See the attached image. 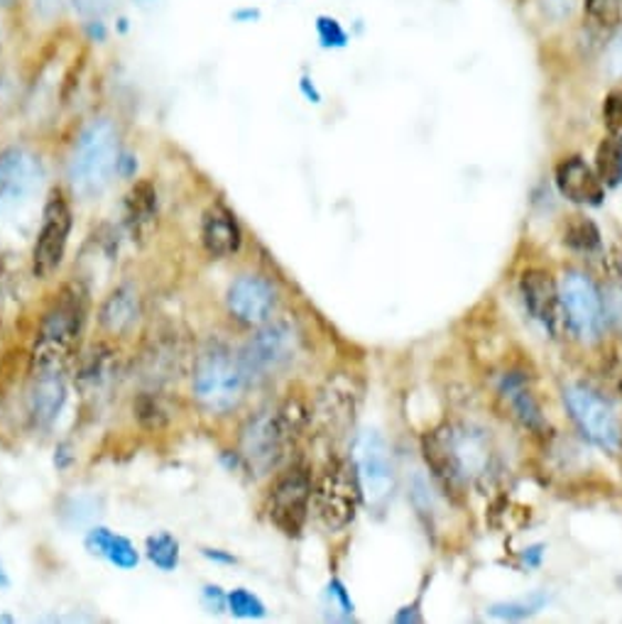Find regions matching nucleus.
Masks as SVG:
<instances>
[{
    "mask_svg": "<svg viewBox=\"0 0 622 624\" xmlns=\"http://www.w3.org/2000/svg\"><path fill=\"white\" fill-rule=\"evenodd\" d=\"M422 454L452 497H460L468 488H486L498 476V450L488 431L476 424L444 422L424 434Z\"/></svg>",
    "mask_w": 622,
    "mask_h": 624,
    "instance_id": "nucleus-1",
    "label": "nucleus"
},
{
    "mask_svg": "<svg viewBox=\"0 0 622 624\" xmlns=\"http://www.w3.org/2000/svg\"><path fill=\"white\" fill-rule=\"evenodd\" d=\"M89 319V292L82 282H64L42 309L28 351V375L66 373L79 357Z\"/></svg>",
    "mask_w": 622,
    "mask_h": 624,
    "instance_id": "nucleus-2",
    "label": "nucleus"
},
{
    "mask_svg": "<svg viewBox=\"0 0 622 624\" xmlns=\"http://www.w3.org/2000/svg\"><path fill=\"white\" fill-rule=\"evenodd\" d=\"M309 431V407L299 399H284L278 407L250 414L238 431V458L250 476L265 478L284 468L287 458Z\"/></svg>",
    "mask_w": 622,
    "mask_h": 624,
    "instance_id": "nucleus-3",
    "label": "nucleus"
},
{
    "mask_svg": "<svg viewBox=\"0 0 622 624\" xmlns=\"http://www.w3.org/2000/svg\"><path fill=\"white\" fill-rule=\"evenodd\" d=\"M189 379L197 407L211 416L236 412L243 404L252 383L243 357L224 341H206L194 353Z\"/></svg>",
    "mask_w": 622,
    "mask_h": 624,
    "instance_id": "nucleus-4",
    "label": "nucleus"
},
{
    "mask_svg": "<svg viewBox=\"0 0 622 624\" xmlns=\"http://www.w3.org/2000/svg\"><path fill=\"white\" fill-rule=\"evenodd\" d=\"M121 153V131L113 118L99 115L79 131L66 165L69 187L79 199H99L111 187Z\"/></svg>",
    "mask_w": 622,
    "mask_h": 624,
    "instance_id": "nucleus-5",
    "label": "nucleus"
},
{
    "mask_svg": "<svg viewBox=\"0 0 622 624\" xmlns=\"http://www.w3.org/2000/svg\"><path fill=\"white\" fill-rule=\"evenodd\" d=\"M304 353V331L294 319L274 316L265 326L252 331V336L240 351L250 379H272L287 370Z\"/></svg>",
    "mask_w": 622,
    "mask_h": 624,
    "instance_id": "nucleus-6",
    "label": "nucleus"
},
{
    "mask_svg": "<svg viewBox=\"0 0 622 624\" xmlns=\"http://www.w3.org/2000/svg\"><path fill=\"white\" fill-rule=\"evenodd\" d=\"M194 353L197 351L187 333L163 323L143 339L135 355V373L145 387L167 389L191 373Z\"/></svg>",
    "mask_w": 622,
    "mask_h": 624,
    "instance_id": "nucleus-7",
    "label": "nucleus"
},
{
    "mask_svg": "<svg viewBox=\"0 0 622 624\" xmlns=\"http://www.w3.org/2000/svg\"><path fill=\"white\" fill-rule=\"evenodd\" d=\"M361 502L363 492L351 460H329L314 478V495H311V512L317 522L336 534L355 522Z\"/></svg>",
    "mask_w": 622,
    "mask_h": 624,
    "instance_id": "nucleus-8",
    "label": "nucleus"
},
{
    "mask_svg": "<svg viewBox=\"0 0 622 624\" xmlns=\"http://www.w3.org/2000/svg\"><path fill=\"white\" fill-rule=\"evenodd\" d=\"M74 230V208L69 199L66 189L52 187L44 196L42 211H40V226L34 233L32 252H30V272L34 280H52L60 272L62 262L66 258L69 238Z\"/></svg>",
    "mask_w": 622,
    "mask_h": 624,
    "instance_id": "nucleus-9",
    "label": "nucleus"
},
{
    "mask_svg": "<svg viewBox=\"0 0 622 624\" xmlns=\"http://www.w3.org/2000/svg\"><path fill=\"white\" fill-rule=\"evenodd\" d=\"M311 495H314V478L304 466L280 468L265 497L270 524L290 539L302 534L311 514Z\"/></svg>",
    "mask_w": 622,
    "mask_h": 624,
    "instance_id": "nucleus-10",
    "label": "nucleus"
},
{
    "mask_svg": "<svg viewBox=\"0 0 622 624\" xmlns=\"http://www.w3.org/2000/svg\"><path fill=\"white\" fill-rule=\"evenodd\" d=\"M361 407V385L349 373H333L317 389L309 407V429L324 438H341L353 429Z\"/></svg>",
    "mask_w": 622,
    "mask_h": 624,
    "instance_id": "nucleus-11",
    "label": "nucleus"
},
{
    "mask_svg": "<svg viewBox=\"0 0 622 624\" xmlns=\"http://www.w3.org/2000/svg\"><path fill=\"white\" fill-rule=\"evenodd\" d=\"M44 177L40 157L28 147L0 149V226L25 211Z\"/></svg>",
    "mask_w": 622,
    "mask_h": 624,
    "instance_id": "nucleus-12",
    "label": "nucleus"
},
{
    "mask_svg": "<svg viewBox=\"0 0 622 624\" xmlns=\"http://www.w3.org/2000/svg\"><path fill=\"white\" fill-rule=\"evenodd\" d=\"M353 468L359 476L363 500L373 510H383L395 490V468L393 456L385 438L377 431H363L353 444Z\"/></svg>",
    "mask_w": 622,
    "mask_h": 624,
    "instance_id": "nucleus-13",
    "label": "nucleus"
},
{
    "mask_svg": "<svg viewBox=\"0 0 622 624\" xmlns=\"http://www.w3.org/2000/svg\"><path fill=\"white\" fill-rule=\"evenodd\" d=\"M563 402L579 431L598 448L615 454L622 446V426L613 407L585 385H571L563 389Z\"/></svg>",
    "mask_w": 622,
    "mask_h": 624,
    "instance_id": "nucleus-14",
    "label": "nucleus"
},
{
    "mask_svg": "<svg viewBox=\"0 0 622 624\" xmlns=\"http://www.w3.org/2000/svg\"><path fill=\"white\" fill-rule=\"evenodd\" d=\"M280 294L265 274L246 272L238 274L226 289V311L238 326L256 331L278 316Z\"/></svg>",
    "mask_w": 622,
    "mask_h": 624,
    "instance_id": "nucleus-15",
    "label": "nucleus"
},
{
    "mask_svg": "<svg viewBox=\"0 0 622 624\" xmlns=\"http://www.w3.org/2000/svg\"><path fill=\"white\" fill-rule=\"evenodd\" d=\"M559 292L569 331L583 341H595L601 336L605 329L603 299L601 289L595 287L591 277L585 272L571 270L563 274Z\"/></svg>",
    "mask_w": 622,
    "mask_h": 624,
    "instance_id": "nucleus-16",
    "label": "nucleus"
},
{
    "mask_svg": "<svg viewBox=\"0 0 622 624\" xmlns=\"http://www.w3.org/2000/svg\"><path fill=\"white\" fill-rule=\"evenodd\" d=\"M520 297L541 329L549 331L554 339H561L569 333L567 316H563L561 292L554 277L541 268H529L520 277Z\"/></svg>",
    "mask_w": 622,
    "mask_h": 624,
    "instance_id": "nucleus-17",
    "label": "nucleus"
},
{
    "mask_svg": "<svg viewBox=\"0 0 622 624\" xmlns=\"http://www.w3.org/2000/svg\"><path fill=\"white\" fill-rule=\"evenodd\" d=\"M199 240L211 260H228L238 256L240 246H243V228L226 204L214 201L201 216Z\"/></svg>",
    "mask_w": 622,
    "mask_h": 624,
    "instance_id": "nucleus-18",
    "label": "nucleus"
},
{
    "mask_svg": "<svg viewBox=\"0 0 622 624\" xmlns=\"http://www.w3.org/2000/svg\"><path fill=\"white\" fill-rule=\"evenodd\" d=\"M141 316H143L141 292H137V287L133 282H121L118 287H113L108 297L101 302L96 321L101 333H106L108 339H123L131 336Z\"/></svg>",
    "mask_w": 622,
    "mask_h": 624,
    "instance_id": "nucleus-19",
    "label": "nucleus"
},
{
    "mask_svg": "<svg viewBox=\"0 0 622 624\" xmlns=\"http://www.w3.org/2000/svg\"><path fill=\"white\" fill-rule=\"evenodd\" d=\"M123 373L121 353L108 341H99L79 357L76 383L86 397H96L108 392Z\"/></svg>",
    "mask_w": 622,
    "mask_h": 624,
    "instance_id": "nucleus-20",
    "label": "nucleus"
},
{
    "mask_svg": "<svg viewBox=\"0 0 622 624\" xmlns=\"http://www.w3.org/2000/svg\"><path fill=\"white\" fill-rule=\"evenodd\" d=\"M69 397L66 373H32L28 385V416L38 429H50L60 419Z\"/></svg>",
    "mask_w": 622,
    "mask_h": 624,
    "instance_id": "nucleus-21",
    "label": "nucleus"
},
{
    "mask_svg": "<svg viewBox=\"0 0 622 624\" xmlns=\"http://www.w3.org/2000/svg\"><path fill=\"white\" fill-rule=\"evenodd\" d=\"M554 181L563 199L573 204L598 206L603 201V181L598 179L595 169L581 155L561 157L554 167Z\"/></svg>",
    "mask_w": 622,
    "mask_h": 624,
    "instance_id": "nucleus-22",
    "label": "nucleus"
},
{
    "mask_svg": "<svg viewBox=\"0 0 622 624\" xmlns=\"http://www.w3.org/2000/svg\"><path fill=\"white\" fill-rule=\"evenodd\" d=\"M159 216V194L153 179H137L123 196V226L137 242H145L155 233Z\"/></svg>",
    "mask_w": 622,
    "mask_h": 624,
    "instance_id": "nucleus-23",
    "label": "nucleus"
},
{
    "mask_svg": "<svg viewBox=\"0 0 622 624\" xmlns=\"http://www.w3.org/2000/svg\"><path fill=\"white\" fill-rule=\"evenodd\" d=\"M500 399L505 404V409H508V414L522 426V429L532 434H541L547 429L541 404L535 395L532 385H529V379L522 373H508L502 377Z\"/></svg>",
    "mask_w": 622,
    "mask_h": 624,
    "instance_id": "nucleus-24",
    "label": "nucleus"
},
{
    "mask_svg": "<svg viewBox=\"0 0 622 624\" xmlns=\"http://www.w3.org/2000/svg\"><path fill=\"white\" fill-rule=\"evenodd\" d=\"M84 547L91 557L106 561L118 571H135L141 565V551L135 549L133 541L123 534H115L108 527H91L86 531Z\"/></svg>",
    "mask_w": 622,
    "mask_h": 624,
    "instance_id": "nucleus-25",
    "label": "nucleus"
},
{
    "mask_svg": "<svg viewBox=\"0 0 622 624\" xmlns=\"http://www.w3.org/2000/svg\"><path fill=\"white\" fill-rule=\"evenodd\" d=\"M133 416L135 422L147 431H159L175 419V407L167 397V389L145 387L141 395L133 399Z\"/></svg>",
    "mask_w": 622,
    "mask_h": 624,
    "instance_id": "nucleus-26",
    "label": "nucleus"
},
{
    "mask_svg": "<svg viewBox=\"0 0 622 624\" xmlns=\"http://www.w3.org/2000/svg\"><path fill=\"white\" fill-rule=\"evenodd\" d=\"M145 559L163 573H175L182 563V544L169 531H155L145 539Z\"/></svg>",
    "mask_w": 622,
    "mask_h": 624,
    "instance_id": "nucleus-27",
    "label": "nucleus"
},
{
    "mask_svg": "<svg viewBox=\"0 0 622 624\" xmlns=\"http://www.w3.org/2000/svg\"><path fill=\"white\" fill-rule=\"evenodd\" d=\"M595 175L603 181V187H618L622 184V141L605 137L595 149Z\"/></svg>",
    "mask_w": 622,
    "mask_h": 624,
    "instance_id": "nucleus-28",
    "label": "nucleus"
},
{
    "mask_svg": "<svg viewBox=\"0 0 622 624\" xmlns=\"http://www.w3.org/2000/svg\"><path fill=\"white\" fill-rule=\"evenodd\" d=\"M563 242H567L571 250L595 252L601 248V230L585 216H571V221L563 226Z\"/></svg>",
    "mask_w": 622,
    "mask_h": 624,
    "instance_id": "nucleus-29",
    "label": "nucleus"
},
{
    "mask_svg": "<svg viewBox=\"0 0 622 624\" xmlns=\"http://www.w3.org/2000/svg\"><path fill=\"white\" fill-rule=\"evenodd\" d=\"M605 326L613 329L622 339V274H610L601 289Z\"/></svg>",
    "mask_w": 622,
    "mask_h": 624,
    "instance_id": "nucleus-30",
    "label": "nucleus"
},
{
    "mask_svg": "<svg viewBox=\"0 0 622 624\" xmlns=\"http://www.w3.org/2000/svg\"><path fill=\"white\" fill-rule=\"evenodd\" d=\"M228 612L238 620H262L268 615V607L248 587H236V591H228Z\"/></svg>",
    "mask_w": 622,
    "mask_h": 624,
    "instance_id": "nucleus-31",
    "label": "nucleus"
},
{
    "mask_svg": "<svg viewBox=\"0 0 622 624\" xmlns=\"http://www.w3.org/2000/svg\"><path fill=\"white\" fill-rule=\"evenodd\" d=\"M583 15L595 28L613 30L620 25L622 0H583Z\"/></svg>",
    "mask_w": 622,
    "mask_h": 624,
    "instance_id": "nucleus-32",
    "label": "nucleus"
},
{
    "mask_svg": "<svg viewBox=\"0 0 622 624\" xmlns=\"http://www.w3.org/2000/svg\"><path fill=\"white\" fill-rule=\"evenodd\" d=\"M317 38L324 50H343L349 44V32L336 18L319 15L317 18Z\"/></svg>",
    "mask_w": 622,
    "mask_h": 624,
    "instance_id": "nucleus-33",
    "label": "nucleus"
},
{
    "mask_svg": "<svg viewBox=\"0 0 622 624\" xmlns=\"http://www.w3.org/2000/svg\"><path fill=\"white\" fill-rule=\"evenodd\" d=\"M601 118L605 133L610 137H615V141H622V91H610V94L603 98Z\"/></svg>",
    "mask_w": 622,
    "mask_h": 624,
    "instance_id": "nucleus-34",
    "label": "nucleus"
},
{
    "mask_svg": "<svg viewBox=\"0 0 622 624\" xmlns=\"http://www.w3.org/2000/svg\"><path fill=\"white\" fill-rule=\"evenodd\" d=\"M201 605L209 610V612H224L228 610V593L224 591L221 585H216V583H206L201 587Z\"/></svg>",
    "mask_w": 622,
    "mask_h": 624,
    "instance_id": "nucleus-35",
    "label": "nucleus"
},
{
    "mask_svg": "<svg viewBox=\"0 0 622 624\" xmlns=\"http://www.w3.org/2000/svg\"><path fill=\"white\" fill-rule=\"evenodd\" d=\"M32 3H34V13H38L40 20L54 22L64 15V10L72 0H32Z\"/></svg>",
    "mask_w": 622,
    "mask_h": 624,
    "instance_id": "nucleus-36",
    "label": "nucleus"
},
{
    "mask_svg": "<svg viewBox=\"0 0 622 624\" xmlns=\"http://www.w3.org/2000/svg\"><path fill=\"white\" fill-rule=\"evenodd\" d=\"M539 605H541V597H537L535 603H510V605H498V607H493V615H498V617H525V615H529V612L539 610Z\"/></svg>",
    "mask_w": 622,
    "mask_h": 624,
    "instance_id": "nucleus-37",
    "label": "nucleus"
},
{
    "mask_svg": "<svg viewBox=\"0 0 622 624\" xmlns=\"http://www.w3.org/2000/svg\"><path fill=\"white\" fill-rule=\"evenodd\" d=\"M135 169H137V162L133 159L131 153H121V159H118V177L121 179H133L135 177Z\"/></svg>",
    "mask_w": 622,
    "mask_h": 624,
    "instance_id": "nucleus-38",
    "label": "nucleus"
},
{
    "mask_svg": "<svg viewBox=\"0 0 622 624\" xmlns=\"http://www.w3.org/2000/svg\"><path fill=\"white\" fill-rule=\"evenodd\" d=\"M72 8H74L76 13L82 15L84 20L99 18V15H96V0H72Z\"/></svg>",
    "mask_w": 622,
    "mask_h": 624,
    "instance_id": "nucleus-39",
    "label": "nucleus"
},
{
    "mask_svg": "<svg viewBox=\"0 0 622 624\" xmlns=\"http://www.w3.org/2000/svg\"><path fill=\"white\" fill-rule=\"evenodd\" d=\"M8 294H10V272L3 260H0V309H3V304L8 302Z\"/></svg>",
    "mask_w": 622,
    "mask_h": 624,
    "instance_id": "nucleus-40",
    "label": "nucleus"
},
{
    "mask_svg": "<svg viewBox=\"0 0 622 624\" xmlns=\"http://www.w3.org/2000/svg\"><path fill=\"white\" fill-rule=\"evenodd\" d=\"M201 553L214 563H236V557H230V553L221 549H201Z\"/></svg>",
    "mask_w": 622,
    "mask_h": 624,
    "instance_id": "nucleus-41",
    "label": "nucleus"
},
{
    "mask_svg": "<svg viewBox=\"0 0 622 624\" xmlns=\"http://www.w3.org/2000/svg\"><path fill=\"white\" fill-rule=\"evenodd\" d=\"M260 13L258 10H252V8H246V10H238V13H234V20L238 22H250V20H258Z\"/></svg>",
    "mask_w": 622,
    "mask_h": 624,
    "instance_id": "nucleus-42",
    "label": "nucleus"
},
{
    "mask_svg": "<svg viewBox=\"0 0 622 624\" xmlns=\"http://www.w3.org/2000/svg\"><path fill=\"white\" fill-rule=\"evenodd\" d=\"M302 91H304V96H307V98H311L314 103H319V98H321V96H319V91L314 89V84H309V79H307V76L302 79Z\"/></svg>",
    "mask_w": 622,
    "mask_h": 624,
    "instance_id": "nucleus-43",
    "label": "nucleus"
},
{
    "mask_svg": "<svg viewBox=\"0 0 622 624\" xmlns=\"http://www.w3.org/2000/svg\"><path fill=\"white\" fill-rule=\"evenodd\" d=\"M15 8H20V0H0V13H13Z\"/></svg>",
    "mask_w": 622,
    "mask_h": 624,
    "instance_id": "nucleus-44",
    "label": "nucleus"
},
{
    "mask_svg": "<svg viewBox=\"0 0 622 624\" xmlns=\"http://www.w3.org/2000/svg\"><path fill=\"white\" fill-rule=\"evenodd\" d=\"M8 587H10V575L6 571L3 561H0V591H8Z\"/></svg>",
    "mask_w": 622,
    "mask_h": 624,
    "instance_id": "nucleus-45",
    "label": "nucleus"
},
{
    "mask_svg": "<svg viewBox=\"0 0 622 624\" xmlns=\"http://www.w3.org/2000/svg\"><path fill=\"white\" fill-rule=\"evenodd\" d=\"M113 3H115V0H96V15L101 18L103 13H106V10L113 8Z\"/></svg>",
    "mask_w": 622,
    "mask_h": 624,
    "instance_id": "nucleus-46",
    "label": "nucleus"
},
{
    "mask_svg": "<svg viewBox=\"0 0 622 624\" xmlns=\"http://www.w3.org/2000/svg\"><path fill=\"white\" fill-rule=\"evenodd\" d=\"M133 3L137 6V8H143V10H149V8H155L159 0H133Z\"/></svg>",
    "mask_w": 622,
    "mask_h": 624,
    "instance_id": "nucleus-47",
    "label": "nucleus"
}]
</instances>
